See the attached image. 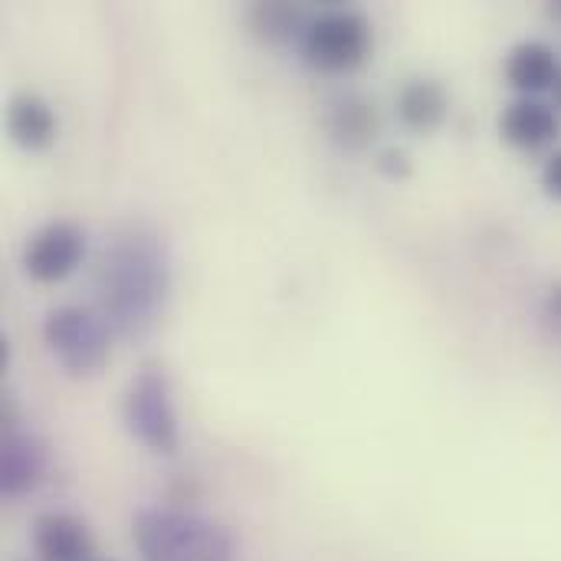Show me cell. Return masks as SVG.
Masks as SVG:
<instances>
[{
  "label": "cell",
  "instance_id": "obj_14",
  "mask_svg": "<svg viewBox=\"0 0 561 561\" xmlns=\"http://www.w3.org/2000/svg\"><path fill=\"white\" fill-rule=\"evenodd\" d=\"M247 23H250L253 36L260 43H270V46H283V43H289L296 36H306V30H309L302 7L286 3V0H260V3H253L250 13H247Z\"/></svg>",
  "mask_w": 561,
  "mask_h": 561
},
{
  "label": "cell",
  "instance_id": "obj_1",
  "mask_svg": "<svg viewBox=\"0 0 561 561\" xmlns=\"http://www.w3.org/2000/svg\"><path fill=\"white\" fill-rule=\"evenodd\" d=\"M171 289V263L161 237L145 224L118 227L95 266L99 316L118 339H145L164 316Z\"/></svg>",
  "mask_w": 561,
  "mask_h": 561
},
{
  "label": "cell",
  "instance_id": "obj_15",
  "mask_svg": "<svg viewBox=\"0 0 561 561\" xmlns=\"http://www.w3.org/2000/svg\"><path fill=\"white\" fill-rule=\"evenodd\" d=\"M375 168H378L388 181H408L414 164H411V154H408L404 148L391 145V148H381V151H378Z\"/></svg>",
  "mask_w": 561,
  "mask_h": 561
},
{
  "label": "cell",
  "instance_id": "obj_12",
  "mask_svg": "<svg viewBox=\"0 0 561 561\" xmlns=\"http://www.w3.org/2000/svg\"><path fill=\"white\" fill-rule=\"evenodd\" d=\"M561 66L556 49L542 39L516 43L506 56V82L523 92V99H533L546 89H556Z\"/></svg>",
  "mask_w": 561,
  "mask_h": 561
},
{
  "label": "cell",
  "instance_id": "obj_4",
  "mask_svg": "<svg viewBox=\"0 0 561 561\" xmlns=\"http://www.w3.org/2000/svg\"><path fill=\"white\" fill-rule=\"evenodd\" d=\"M122 421L125 431L151 454H178L181 447V424L171 398V381L158 365H145L125 388L122 398Z\"/></svg>",
  "mask_w": 561,
  "mask_h": 561
},
{
  "label": "cell",
  "instance_id": "obj_2",
  "mask_svg": "<svg viewBox=\"0 0 561 561\" xmlns=\"http://www.w3.org/2000/svg\"><path fill=\"white\" fill-rule=\"evenodd\" d=\"M131 539L141 561H233L237 556L227 526L184 510H141Z\"/></svg>",
  "mask_w": 561,
  "mask_h": 561
},
{
  "label": "cell",
  "instance_id": "obj_16",
  "mask_svg": "<svg viewBox=\"0 0 561 561\" xmlns=\"http://www.w3.org/2000/svg\"><path fill=\"white\" fill-rule=\"evenodd\" d=\"M542 329L552 342H561V283H552L542 299Z\"/></svg>",
  "mask_w": 561,
  "mask_h": 561
},
{
  "label": "cell",
  "instance_id": "obj_7",
  "mask_svg": "<svg viewBox=\"0 0 561 561\" xmlns=\"http://www.w3.org/2000/svg\"><path fill=\"white\" fill-rule=\"evenodd\" d=\"M46 447L39 437L7 427L0 444V493L7 500L30 496L46 477Z\"/></svg>",
  "mask_w": 561,
  "mask_h": 561
},
{
  "label": "cell",
  "instance_id": "obj_18",
  "mask_svg": "<svg viewBox=\"0 0 561 561\" xmlns=\"http://www.w3.org/2000/svg\"><path fill=\"white\" fill-rule=\"evenodd\" d=\"M549 13H552V16H556V20H561V0H556V3H552V7H549Z\"/></svg>",
  "mask_w": 561,
  "mask_h": 561
},
{
  "label": "cell",
  "instance_id": "obj_6",
  "mask_svg": "<svg viewBox=\"0 0 561 561\" xmlns=\"http://www.w3.org/2000/svg\"><path fill=\"white\" fill-rule=\"evenodd\" d=\"M85 256V230L76 220H49L43 224L23 247V270L36 283H62L69 279Z\"/></svg>",
  "mask_w": 561,
  "mask_h": 561
},
{
  "label": "cell",
  "instance_id": "obj_17",
  "mask_svg": "<svg viewBox=\"0 0 561 561\" xmlns=\"http://www.w3.org/2000/svg\"><path fill=\"white\" fill-rule=\"evenodd\" d=\"M542 187H546L549 197L561 201V148L546 161V168H542Z\"/></svg>",
  "mask_w": 561,
  "mask_h": 561
},
{
  "label": "cell",
  "instance_id": "obj_13",
  "mask_svg": "<svg viewBox=\"0 0 561 561\" xmlns=\"http://www.w3.org/2000/svg\"><path fill=\"white\" fill-rule=\"evenodd\" d=\"M398 115L411 131L431 135L437 131L447 115H450V92L444 89L440 79H411L401 92H398Z\"/></svg>",
  "mask_w": 561,
  "mask_h": 561
},
{
  "label": "cell",
  "instance_id": "obj_11",
  "mask_svg": "<svg viewBox=\"0 0 561 561\" xmlns=\"http://www.w3.org/2000/svg\"><path fill=\"white\" fill-rule=\"evenodd\" d=\"M59 122L53 105L36 92H16L7 105V135L23 151H46L56 141Z\"/></svg>",
  "mask_w": 561,
  "mask_h": 561
},
{
  "label": "cell",
  "instance_id": "obj_8",
  "mask_svg": "<svg viewBox=\"0 0 561 561\" xmlns=\"http://www.w3.org/2000/svg\"><path fill=\"white\" fill-rule=\"evenodd\" d=\"M95 539L89 526L72 513H43L33 523L36 561H92Z\"/></svg>",
  "mask_w": 561,
  "mask_h": 561
},
{
  "label": "cell",
  "instance_id": "obj_9",
  "mask_svg": "<svg viewBox=\"0 0 561 561\" xmlns=\"http://www.w3.org/2000/svg\"><path fill=\"white\" fill-rule=\"evenodd\" d=\"M325 131H329L332 145H339L345 151H365L381 135L378 105L368 102L365 95H342L325 112Z\"/></svg>",
  "mask_w": 561,
  "mask_h": 561
},
{
  "label": "cell",
  "instance_id": "obj_3",
  "mask_svg": "<svg viewBox=\"0 0 561 561\" xmlns=\"http://www.w3.org/2000/svg\"><path fill=\"white\" fill-rule=\"evenodd\" d=\"M43 342L69 378H95L112 358V329L85 306H59L46 312Z\"/></svg>",
  "mask_w": 561,
  "mask_h": 561
},
{
  "label": "cell",
  "instance_id": "obj_19",
  "mask_svg": "<svg viewBox=\"0 0 561 561\" xmlns=\"http://www.w3.org/2000/svg\"><path fill=\"white\" fill-rule=\"evenodd\" d=\"M552 92H556V105L561 108V76H559V82H556V89H552Z\"/></svg>",
  "mask_w": 561,
  "mask_h": 561
},
{
  "label": "cell",
  "instance_id": "obj_5",
  "mask_svg": "<svg viewBox=\"0 0 561 561\" xmlns=\"http://www.w3.org/2000/svg\"><path fill=\"white\" fill-rule=\"evenodd\" d=\"M375 46V33L365 13L358 10H329L316 16L302 36V56L312 69L342 76L358 69Z\"/></svg>",
  "mask_w": 561,
  "mask_h": 561
},
{
  "label": "cell",
  "instance_id": "obj_10",
  "mask_svg": "<svg viewBox=\"0 0 561 561\" xmlns=\"http://www.w3.org/2000/svg\"><path fill=\"white\" fill-rule=\"evenodd\" d=\"M500 135L519 151H539L559 138V115L539 99H516L500 115Z\"/></svg>",
  "mask_w": 561,
  "mask_h": 561
}]
</instances>
